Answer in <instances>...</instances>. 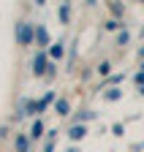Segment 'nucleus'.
<instances>
[{"mask_svg":"<svg viewBox=\"0 0 144 152\" xmlns=\"http://www.w3.org/2000/svg\"><path fill=\"white\" fill-rule=\"evenodd\" d=\"M55 109H57V114H68V103H65V101H57Z\"/></svg>","mask_w":144,"mask_h":152,"instance_id":"6","label":"nucleus"},{"mask_svg":"<svg viewBox=\"0 0 144 152\" xmlns=\"http://www.w3.org/2000/svg\"><path fill=\"white\" fill-rule=\"evenodd\" d=\"M139 54H141V57H144V46H141V52H139Z\"/></svg>","mask_w":144,"mask_h":152,"instance_id":"10","label":"nucleus"},{"mask_svg":"<svg viewBox=\"0 0 144 152\" xmlns=\"http://www.w3.org/2000/svg\"><path fill=\"white\" fill-rule=\"evenodd\" d=\"M16 149H19V152H27V139H16Z\"/></svg>","mask_w":144,"mask_h":152,"instance_id":"5","label":"nucleus"},{"mask_svg":"<svg viewBox=\"0 0 144 152\" xmlns=\"http://www.w3.org/2000/svg\"><path fill=\"white\" fill-rule=\"evenodd\" d=\"M49 54L55 57V60H60V57H63V44H55V46L49 49Z\"/></svg>","mask_w":144,"mask_h":152,"instance_id":"4","label":"nucleus"},{"mask_svg":"<svg viewBox=\"0 0 144 152\" xmlns=\"http://www.w3.org/2000/svg\"><path fill=\"white\" fill-rule=\"evenodd\" d=\"M38 3H44V0H38Z\"/></svg>","mask_w":144,"mask_h":152,"instance_id":"11","label":"nucleus"},{"mask_svg":"<svg viewBox=\"0 0 144 152\" xmlns=\"http://www.w3.org/2000/svg\"><path fill=\"white\" fill-rule=\"evenodd\" d=\"M16 41H19V44H30L33 41V25L22 22L19 27H16Z\"/></svg>","mask_w":144,"mask_h":152,"instance_id":"1","label":"nucleus"},{"mask_svg":"<svg viewBox=\"0 0 144 152\" xmlns=\"http://www.w3.org/2000/svg\"><path fill=\"white\" fill-rule=\"evenodd\" d=\"M38 41L46 44V30H44V27H38Z\"/></svg>","mask_w":144,"mask_h":152,"instance_id":"8","label":"nucleus"},{"mask_svg":"<svg viewBox=\"0 0 144 152\" xmlns=\"http://www.w3.org/2000/svg\"><path fill=\"white\" fill-rule=\"evenodd\" d=\"M41 130H44V125H41V122H35V125H33V139H35V136H41Z\"/></svg>","mask_w":144,"mask_h":152,"instance_id":"7","label":"nucleus"},{"mask_svg":"<svg viewBox=\"0 0 144 152\" xmlns=\"http://www.w3.org/2000/svg\"><path fill=\"white\" fill-rule=\"evenodd\" d=\"M109 68H112V65H109V63H103V65H101V68H98V71H101V76H106V73H109Z\"/></svg>","mask_w":144,"mask_h":152,"instance_id":"9","label":"nucleus"},{"mask_svg":"<svg viewBox=\"0 0 144 152\" xmlns=\"http://www.w3.org/2000/svg\"><path fill=\"white\" fill-rule=\"evenodd\" d=\"M33 71H35V76H41V73L46 71V57H44V54H38V57L33 60Z\"/></svg>","mask_w":144,"mask_h":152,"instance_id":"2","label":"nucleus"},{"mask_svg":"<svg viewBox=\"0 0 144 152\" xmlns=\"http://www.w3.org/2000/svg\"><path fill=\"white\" fill-rule=\"evenodd\" d=\"M84 133H87V130H84V125H74V128H71V133H68V136H71V139H82Z\"/></svg>","mask_w":144,"mask_h":152,"instance_id":"3","label":"nucleus"}]
</instances>
